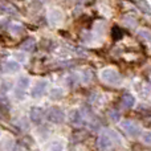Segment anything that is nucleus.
I'll list each match as a JSON object with an SVG mask.
<instances>
[{
    "label": "nucleus",
    "mask_w": 151,
    "mask_h": 151,
    "mask_svg": "<svg viewBox=\"0 0 151 151\" xmlns=\"http://www.w3.org/2000/svg\"><path fill=\"white\" fill-rule=\"evenodd\" d=\"M101 78L106 83H110V85H119L121 81H122L119 73H118L115 69H113V68L104 69V70L101 72Z\"/></svg>",
    "instance_id": "obj_1"
},
{
    "label": "nucleus",
    "mask_w": 151,
    "mask_h": 151,
    "mask_svg": "<svg viewBox=\"0 0 151 151\" xmlns=\"http://www.w3.org/2000/svg\"><path fill=\"white\" fill-rule=\"evenodd\" d=\"M45 117H47L48 121L52 123H61V122H64V119H65L64 111H61V110L57 109V107H50V109L47 111Z\"/></svg>",
    "instance_id": "obj_2"
},
{
    "label": "nucleus",
    "mask_w": 151,
    "mask_h": 151,
    "mask_svg": "<svg viewBox=\"0 0 151 151\" xmlns=\"http://www.w3.org/2000/svg\"><path fill=\"white\" fill-rule=\"evenodd\" d=\"M121 126H122L123 130L131 137H137V135H139V133H141L139 125L135 122H133V121H125V122H122Z\"/></svg>",
    "instance_id": "obj_3"
},
{
    "label": "nucleus",
    "mask_w": 151,
    "mask_h": 151,
    "mask_svg": "<svg viewBox=\"0 0 151 151\" xmlns=\"http://www.w3.org/2000/svg\"><path fill=\"white\" fill-rule=\"evenodd\" d=\"M113 147V139L110 138V134H101L98 138V149L101 151H109Z\"/></svg>",
    "instance_id": "obj_4"
},
{
    "label": "nucleus",
    "mask_w": 151,
    "mask_h": 151,
    "mask_svg": "<svg viewBox=\"0 0 151 151\" xmlns=\"http://www.w3.org/2000/svg\"><path fill=\"white\" fill-rule=\"evenodd\" d=\"M45 91H47V82L45 81H39V82H36L33 90H32V96L35 98H40L45 94Z\"/></svg>",
    "instance_id": "obj_5"
},
{
    "label": "nucleus",
    "mask_w": 151,
    "mask_h": 151,
    "mask_svg": "<svg viewBox=\"0 0 151 151\" xmlns=\"http://www.w3.org/2000/svg\"><path fill=\"white\" fill-rule=\"evenodd\" d=\"M19 69H20L19 63H16V61H13V60L5 61L4 65H3V72H4V73H15Z\"/></svg>",
    "instance_id": "obj_6"
},
{
    "label": "nucleus",
    "mask_w": 151,
    "mask_h": 151,
    "mask_svg": "<svg viewBox=\"0 0 151 151\" xmlns=\"http://www.w3.org/2000/svg\"><path fill=\"white\" fill-rule=\"evenodd\" d=\"M121 104H122V106L125 107V109H130V107H133L134 104H135V98H134L130 93H125L122 96Z\"/></svg>",
    "instance_id": "obj_7"
},
{
    "label": "nucleus",
    "mask_w": 151,
    "mask_h": 151,
    "mask_svg": "<svg viewBox=\"0 0 151 151\" xmlns=\"http://www.w3.org/2000/svg\"><path fill=\"white\" fill-rule=\"evenodd\" d=\"M70 122L73 123L74 126H81L83 122V118H82V114H81V111H78V110H73V111L70 113Z\"/></svg>",
    "instance_id": "obj_8"
},
{
    "label": "nucleus",
    "mask_w": 151,
    "mask_h": 151,
    "mask_svg": "<svg viewBox=\"0 0 151 151\" xmlns=\"http://www.w3.org/2000/svg\"><path fill=\"white\" fill-rule=\"evenodd\" d=\"M44 117H45V114L40 109H33L31 111V119L35 123H41V121L44 119Z\"/></svg>",
    "instance_id": "obj_9"
},
{
    "label": "nucleus",
    "mask_w": 151,
    "mask_h": 151,
    "mask_svg": "<svg viewBox=\"0 0 151 151\" xmlns=\"http://www.w3.org/2000/svg\"><path fill=\"white\" fill-rule=\"evenodd\" d=\"M61 20H63V15H61L60 11L53 9L49 12V21L52 24H57V23H60Z\"/></svg>",
    "instance_id": "obj_10"
},
{
    "label": "nucleus",
    "mask_w": 151,
    "mask_h": 151,
    "mask_svg": "<svg viewBox=\"0 0 151 151\" xmlns=\"http://www.w3.org/2000/svg\"><path fill=\"white\" fill-rule=\"evenodd\" d=\"M35 45H36V40L32 39V37H29V39H27L25 41L21 44V49L27 50V52H31V50L35 48Z\"/></svg>",
    "instance_id": "obj_11"
},
{
    "label": "nucleus",
    "mask_w": 151,
    "mask_h": 151,
    "mask_svg": "<svg viewBox=\"0 0 151 151\" xmlns=\"http://www.w3.org/2000/svg\"><path fill=\"white\" fill-rule=\"evenodd\" d=\"M29 86V78L27 77H21L17 80V89H21V90H25Z\"/></svg>",
    "instance_id": "obj_12"
},
{
    "label": "nucleus",
    "mask_w": 151,
    "mask_h": 151,
    "mask_svg": "<svg viewBox=\"0 0 151 151\" xmlns=\"http://www.w3.org/2000/svg\"><path fill=\"white\" fill-rule=\"evenodd\" d=\"M23 25L21 24H12L11 25V28H9V31H11V33L12 35H20L21 32H23Z\"/></svg>",
    "instance_id": "obj_13"
},
{
    "label": "nucleus",
    "mask_w": 151,
    "mask_h": 151,
    "mask_svg": "<svg viewBox=\"0 0 151 151\" xmlns=\"http://www.w3.org/2000/svg\"><path fill=\"white\" fill-rule=\"evenodd\" d=\"M109 117H110V119H111L113 122H119L121 121V114L118 111H115V110H110Z\"/></svg>",
    "instance_id": "obj_14"
},
{
    "label": "nucleus",
    "mask_w": 151,
    "mask_h": 151,
    "mask_svg": "<svg viewBox=\"0 0 151 151\" xmlns=\"http://www.w3.org/2000/svg\"><path fill=\"white\" fill-rule=\"evenodd\" d=\"M63 96H64V93H63V90H61V89H53V90L50 91V97H52L53 99L61 98Z\"/></svg>",
    "instance_id": "obj_15"
},
{
    "label": "nucleus",
    "mask_w": 151,
    "mask_h": 151,
    "mask_svg": "<svg viewBox=\"0 0 151 151\" xmlns=\"http://www.w3.org/2000/svg\"><path fill=\"white\" fill-rule=\"evenodd\" d=\"M142 141L146 145H150V133H145L143 135H142Z\"/></svg>",
    "instance_id": "obj_16"
},
{
    "label": "nucleus",
    "mask_w": 151,
    "mask_h": 151,
    "mask_svg": "<svg viewBox=\"0 0 151 151\" xmlns=\"http://www.w3.org/2000/svg\"><path fill=\"white\" fill-rule=\"evenodd\" d=\"M23 94H24V90H21V89H17V88H16V90H15V97H16V98L20 99L21 97H23Z\"/></svg>",
    "instance_id": "obj_17"
},
{
    "label": "nucleus",
    "mask_w": 151,
    "mask_h": 151,
    "mask_svg": "<svg viewBox=\"0 0 151 151\" xmlns=\"http://www.w3.org/2000/svg\"><path fill=\"white\" fill-rule=\"evenodd\" d=\"M139 36H143L145 40H149L150 33H149V31H142V32H139Z\"/></svg>",
    "instance_id": "obj_18"
},
{
    "label": "nucleus",
    "mask_w": 151,
    "mask_h": 151,
    "mask_svg": "<svg viewBox=\"0 0 151 151\" xmlns=\"http://www.w3.org/2000/svg\"><path fill=\"white\" fill-rule=\"evenodd\" d=\"M83 74H85V81H86V82H88V81H90V78H91V74H90V72L85 70V72H83Z\"/></svg>",
    "instance_id": "obj_19"
},
{
    "label": "nucleus",
    "mask_w": 151,
    "mask_h": 151,
    "mask_svg": "<svg viewBox=\"0 0 151 151\" xmlns=\"http://www.w3.org/2000/svg\"><path fill=\"white\" fill-rule=\"evenodd\" d=\"M50 151H63V150H61V146H58V147H57V146H55Z\"/></svg>",
    "instance_id": "obj_20"
},
{
    "label": "nucleus",
    "mask_w": 151,
    "mask_h": 151,
    "mask_svg": "<svg viewBox=\"0 0 151 151\" xmlns=\"http://www.w3.org/2000/svg\"><path fill=\"white\" fill-rule=\"evenodd\" d=\"M3 9H4V8H3V7H1V5H0V12H1V11H3Z\"/></svg>",
    "instance_id": "obj_21"
},
{
    "label": "nucleus",
    "mask_w": 151,
    "mask_h": 151,
    "mask_svg": "<svg viewBox=\"0 0 151 151\" xmlns=\"http://www.w3.org/2000/svg\"><path fill=\"white\" fill-rule=\"evenodd\" d=\"M0 117H1V113H0Z\"/></svg>",
    "instance_id": "obj_22"
}]
</instances>
